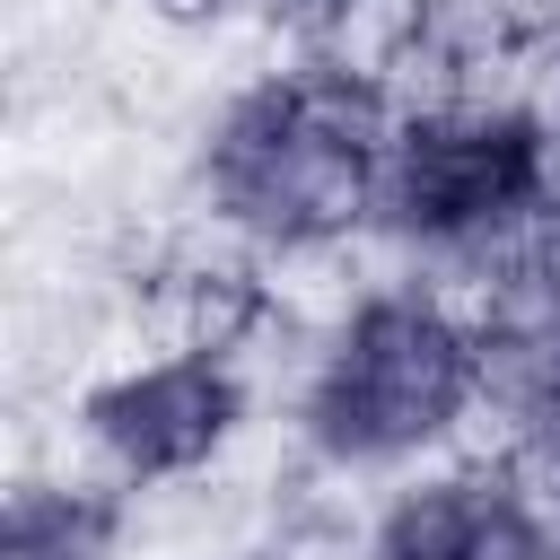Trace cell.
I'll use <instances>...</instances> for the list:
<instances>
[{
	"label": "cell",
	"instance_id": "5b68a950",
	"mask_svg": "<svg viewBox=\"0 0 560 560\" xmlns=\"http://www.w3.org/2000/svg\"><path fill=\"white\" fill-rule=\"evenodd\" d=\"M534 560H560V542H542V551H534Z\"/></svg>",
	"mask_w": 560,
	"mask_h": 560
},
{
	"label": "cell",
	"instance_id": "6da1fadb",
	"mask_svg": "<svg viewBox=\"0 0 560 560\" xmlns=\"http://www.w3.org/2000/svg\"><path fill=\"white\" fill-rule=\"evenodd\" d=\"M472 394V341L438 324L420 298H368L324 350L306 385V438L332 464H394L438 446Z\"/></svg>",
	"mask_w": 560,
	"mask_h": 560
},
{
	"label": "cell",
	"instance_id": "277c9868",
	"mask_svg": "<svg viewBox=\"0 0 560 560\" xmlns=\"http://www.w3.org/2000/svg\"><path fill=\"white\" fill-rule=\"evenodd\" d=\"M219 560H280L271 542H236V551H219Z\"/></svg>",
	"mask_w": 560,
	"mask_h": 560
},
{
	"label": "cell",
	"instance_id": "3957f363",
	"mask_svg": "<svg viewBox=\"0 0 560 560\" xmlns=\"http://www.w3.org/2000/svg\"><path fill=\"white\" fill-rule=\"evenodd\" d=\"M166 35H201V26H219V18H236V0H140Z\"/></svg>",
	"mask_w": 560,
	"mask_h": 560
},
{
	"label": "cell",
	"instance_id": "7a4b0ae2",
	"mask_svg": "<svg viewBox=\"0 0 560 560\" xmlns=\"http://www.w3.org/2000/svg\"><path fill=\"white\" fill-rule=\"evenodd\" d=\"M79 420L105 446V464H122L131 481H184V472H201L236 438L245 385H236V368L158 359V368H131V376L88 385Z\"/></svg>",
	"mask_w": 560,
	"mask_h": 560
}]
</instances>
